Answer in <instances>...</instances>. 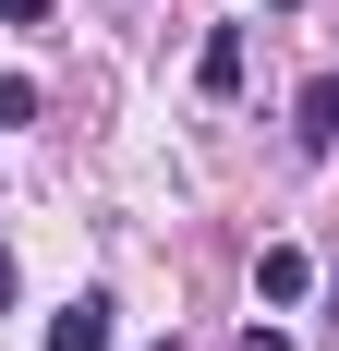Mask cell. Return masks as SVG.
<instances>
[{"mask_svg": "<svg viewBox=\"0 0 339 351\" xmlns=\"http://www.w3.org/2000/svg\"><path fill=\"white\" fill-rule=\"evenodd\" d=\"M291 145H303V158H327V145H339V73H315V85H303V109H291Z\"/></svg>", "mask_w": 339, "mask_h": 351, "instance_id": "1", "label": "cell"}, {"mask_svg": "<svg viewBox=\"0 0 339 351\" xmlns=\"http://www.w3.org/2000/svg\"><path fill=\"white\" fill-rule=\"evenodd\" d=\"M255 291H267V303H303V291H315V254L267 243V254H255Z\"/></svg>", "mask_w": 339, "mask_h": 351, "instance_id": "2", "label": "cell"}, {"mask_svg": "<svg viewBox=\"0 0 339 351\" xmlns=\"http://www.w3.org/2000/svg\"><path fill=\"white\" fill-rule=\"evenodd\" d=\"M49 351H109V303H97V291H85V303L49 327Z\"/></svg>", "mask_w": 339, "mask_h": 351, "instance_id": "3", "label": "cell"}, {"mask_svg": "<svg viewBox=\"0 0 339 351\" xmlns=\"http://www.w3.org/2000/svg\"><path fill=\"white\" fill-rule=\"evenodd\" d=\"M231 85H242V25H218L206 36V97H231Z\"/></svg>", "mask_w": 339, "mask_h": 351, "instance_id": "4", "label": "cell"}, {"mask_svg": "<svg viewBox=\"0 0 339 351\" xmlns=\"http://www.w3.org/2000/svg\"><path fill=\"white\" fill-rule=\"evenodd\" d=\"M49 12H61V0H0V25H25V36L49 25Z\"/></svg>", "mask_w": 339, "mask_h": 351, "instance_id": "5", "label": "cell"}, {"mask_svg": "<svg viewBox=\"0 0 339 351\" xmlns=\"http://www.w3.org/2000/svg\"><path fill=\"white\" fill-rule=\"evenodd\" d=\"M12 291H25V267H12V254H0V303H12Z\"/></svg>", "mask_w": 339, "mask_h": 351, "instance_id": "6", "label": "cell"}, {"mask_svg": "<svg viewBox=\"0 0 339 351\" xmlns=\"http://www.w3.org/2000/svg\"><path fill=\"white\" fill-rule=\"evenodd\" d=\"M327 303H339V279H327Z\"/></svg>", "mask_w": 339, "mask_h": 351, "instance_id": "7", "label": "cell"}]
</instances>
